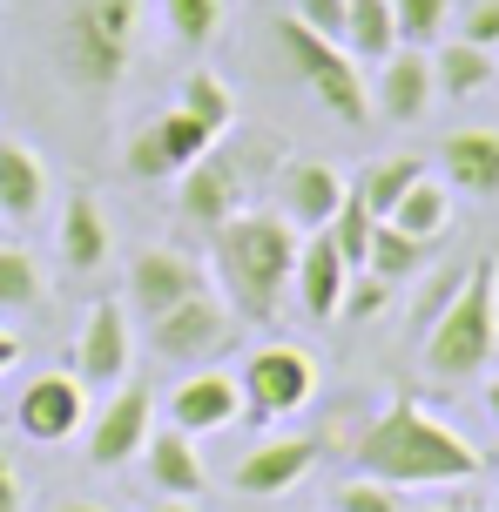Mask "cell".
Returning a JSON list of instances; mask_svg holds the SVG:
<instances>
[{
    "label": "cell",
    "mask_w": 499,
    "mask_h": 512,
    "mask_svg": "<svg viewBox=\"0 0 499 512\" xmlns=\"http://www.w3.org/2000/svg\"><path fill=\"white\" fill-rule=\"evenodd\" d=\"M129 358H135L129 351V310L115 304V297H102L75 337V378L95 384V391H115V384L129 378Z\"/></svg>",
    "instance_id": "obj_10"
},
{
    "label": "cell",
    "mask_w": 499,
    "mask_h": 512,
    "mask_svg": "<svg viewBox=\"0 0 499 512\" xmlns=\"http://www.w3.org/2000/svg\"><path fill=\"white\" fill-rule=\"evenodd\" d=\"M243 411L250 418H290V411H304L311 405V391H317V364L297 351V344H263V351H250V364H243Z\"/></svg>",
    "instance_id": "obj_7"
},
{
    "label": "cell",
    "mask_w": 499,
    "mask_h": 512,
    "mask_svg": "<svg viewBox=\"0 0 499 512\" xmlns=\"http://www.w3.org/2000/svg\"><path fill=\"white\" fill-rule=\"evenodd\" d=\"M439 176L446 189H466L479 203L499 196V128H459L439 142Z\"/></svg>",
    "instance_id": "obj_19"
},
{
    "label": "cell",
    "mask_w": 499,
    "mask_h": 512,
    "mask_svg": "<svg viewBox=\"0 0 499 512\" xmlns=\"http://www.w3.org/2000/svg\"><path fill=\"white\" fill-rule=\"evenodd\" d=\"M142 465H149V479H156L162 499H196V492L210 486V472H203V459H196V438L176 432V425L149 432V445H142Z\"/></svg>",
    "instance_id": "obj_22"
},
{
    "label": "cell",
    "mask_w": 499,
    "mask_h": 512,
    "mask_svg": "<svg viewBox=\"0 0 499 512\" xmlns=\"http://www.w3.org/2000/svg\"><path fill=\"white\" fill-rule=\"evenodd\" d=\"M156 512H196V499H162Z\"/></svg>",
    "instance_id": "obj_41"
},
{
    "label": "cell",
    "mask_w": 499,
    "mask_h": 512,
    "mask_svg": "<svg viewBox=\"0 0 499 512\" xmlns=\"http://www.w3.org/2000/svg\"><path fill=\"white\" fill-rule=\"evenodd\" d=\"M162 21L183 48H210V34L223 27V0H162Z\"/></svg>",
    "instance_id": "obj_31"
},
{
    "label": "cell",
    "mask_w": 499,
    "mask_h": 512,
    "mask_svg": "<svg viewBox=\"0 0 499 512\" xmlns=\"http://www.w3.org/2000/svg\"><path fill=\"white\" fill-rule=\"evenodd\" d=\"M351 459L365 465V479H385V486H466L479 479V445L459 438L446 418H432L419 398H392L358 438Z\"/></svg>",
    "instance_id": "obj_1"
},
{
    "label": "cell",
    "mask_w": 499,
    "mask_h": 512,
    "mask_svg": "<svg viewBox=\"0 0 499 512\" xmlns=\"http://www.w3.org/2000/svg\"><path fill=\"white\" fill-rule=\"evenodd\" d=\"M499 81V61L493 48H473V41H439V54H432V88L439 95H452V102H466V95H479V88H493Z\"/></svg>",
    "instance_id": "obj_23"
},
{
    "label": "cell",
    "mask_w": 499,
    "mask_h": 512,
    "mask_svg": "<svg viewBox=\"0 0 499 512\" xmlns=\"http://www.w3.org/2000/svg\"><path fill=\"white\" fill-rule=\"evenodd\" d=\"M297 297H304V317L311 324H331L338 317V304H344V283H351V263L338 256V243L324 230H311L304 243H297Z\"/></svg>",
    "instance_id": "obj_18"
},
{
    "label": "cell",
    "mask_w": 499,
    "mask_h": 512,
    "mask_svg": "<svg viewBox=\"0 0 499 512\" xmlns=\"http://www.w3.org/2000/svg\"><path fill=\"white\" fill-rule=\"evenodd\" d=\"M486 418H493V425H499V378L486 384Z\"/></svg>",
    "instance_id": "obj_40"
},
{
    "label": "cell",
    "mask_w": 499,
    "mask_h": 512,
    "mask_svg": "<svg viewBox=\"0 0 499 512\" xmlns=\"http://www.w3.org/2000/svg\"><path fill=\"white\" fill-rule=\"evenodd\" d=\"M419 263H425V243H419V236H405L398 223H378V230H371V250H365V270H371V277L405 283Z\"/></svg>",
    "instance_id": "obj_27"
},
{
    "label": "cell",
    "mask_w": 499,
    "mask_h": 512,
    "mask_svg": "<svg viewBox=\"0 0 499 512\" xmlns=\"http://www.w3.org/2000/svg\"><path fill=\"white\" fill-rule=\"evenodd\" d=\"M183 115H196L210 135H223V128L237 122V95H230V81L210 75V68H196V75L183 81Z\"/></svg>",
    "instance_id": "obj_29"
},
{
    "label": "cell",
    "mask_w": 499,
    "mask_h": 512,
    "mask_svg": "<svg viewBox=\"0 0 499 512\" xmlns=\"http://www.w3.org/2000/svg\"><path fill=\"white\" fill-rule=\"evenodd\" d=\"M54 512H108V506H102V499H61Z\"/></svg>",
    "instance_id": "obj_39"
},
{
    "label": "cell",
    "mask_w": 499,
    "mask_h": 512,
    "mask_svg": "<svg viewBox=\"0 0 499 512\" xmlns=\"http://www.w3.org/2000/svg\"><path fill=\"white\" fill-rule=\"evenodd\" d=\"M419 176H425V162H419V155H385V162H371L365 176L351 182V196H358V203H365L371 216L385 223V216L398 209V196H405V189H412Z\"/></svg>",
    "instance_id": "obj_26"
},
{
    "label": "cell",
    "mask_w": 499,
    "mask_h": 512,
    "mask_svg": "<svg viewBox=\"0 0 499 512\" xmlns=\"http://www.w3.org/2000/svg\"><path fill=\"white\" fill-rule=\"evenodd\" d=\"M392 48H398L392 0H351L344 7V54L351 61H385Z\"/></svg>",
    "instance_id": "obj_24"
},
{
    "label": "cell",
    "mask_w": 499,
    "mask_h": 512,
    "mask_svg": "<svg viewBox=\"0 0 499 512\" xmlns=\"http://www.w3.org/2000/svg\"><path fill=\"white\" fill-rule=\"evenodd\" d=\"M344 7H351V0H297L290 14L311 27V34H324V41H338V48H344Z\"/></svg>",
    "instance_id": "obj_34"
},
{
    "label": "cell",
    "mask_w": 499,
    "mask_h": 512,
    "mask_svg": "<svg viewBox=\"0 0 499 512\" xmlns=\"http://www.w3.org/2000/svg\"><path fill=\"white\" fill-rule=\"evenodd\" d=\"M48 209V169H41V155L14 142V135H0V223H34Z\"/></svg>",
    "instance_id": "obj_21"
},
{
    "label": "cell",
    "mask_w": 499,
    "mask_h": 512,
    "mask_svg": "<svg viewBox=\"0 0 499 512\" xmlns=\"http://www.w3.org/2000/svg\"><path fill=\"white\" fill-rule=\"evenodd\" d=\"M203 149H216V135L196 122V115L169 108V115H156V122L129 142V176L135 182H169V176H183Z\"/></svg>",
    "instance_id": "obj_9"
},
{
    "label": "cell",
    "mask_w": 499,
    "mask_h": 512,
    "mask_svg": "<svg viewBox=\"0 0 499 512\" xmlns=\"http://www.w3.org/2000/svg\"><path fill=\"white\" fill-rule=\"evenodd\" d=\"M385 297H392V283H385V277H358V283H344L338 317H378V310H385Z\"/></svg>",
    "instance_id": "obj_35"
},
{
    "label": "cell",
    "mask_w": 499,
    "mask_h": 512,
    "mask_svg": "<svg viewBox=\"0 0 499 512\" xmlns=\"http://www.w3.org/2000/svg\"><path fill=\"white\" fill-rule=\"evenodd\" d=\"M432 54L425 48H392L378 61V81H371V115H385V122H419L425 108H432Z\"/></svg>",
    "instance_id": "obj_14"
},
{
    "label": "cell",
    "mask_w": 499,
    "mask_h": 512,
    "mask_svg": "<svg viewBox=\"0 0 499 512\" xmlns=\"http://www.w3.org/2000/svg\"><path fill=\"white\" fill-rule=\"evenodd\" d=\"M385 223H398V230L419 236V243L446 236V223H452V189H446V182H432V176H419L405 196H398V209L385 216Z\"/></svg>",
    "instance_id": "obj_25"
},
{
    "label": "cell",
    "mask_w": 499,
    "mask_h": 512,
    "mask_svg": "<svg viewBox=\"0 0 499 512\" xmlns=\"http://www.w3.org/2000/svg\"><path fill=\"white\" fill-rule=\"evenodd\" d=\"M149 432H156V391H149V384H122V391L95 411V425H88V465L115 472V465L142 459Z\"/></svg>",
    "instance_id": "obj_8"
},
{
    "label": "cell",
    "mask_w": 499,
    "mask_h": 512,
    "mask_svg": "<svg viewBox=\"0 0 499 512\" xmlns=\"http://www.w3.org/2000/svg\"><path fill=\"white\" fill-rule=\"evenodd\" d=\"M499 351V270L473 263L466 283L446 297V310L425 324V371L439 384H466L479 378Z\"/></svg>",
    "instance_id": "obj_4"
},
{
    "label": "cell",
    "mask_w": 499,
    "mask_h": 512,
    "mask_svg": "<svg viewBox=\"0 0 499 512\" xmlns=\"http://www.w3.org/2000/svg\"><path fill=\"white\" fill-rule=\"evenodd\" d=\"M459 41H473V48H499V0H473V7H466Z\"/></svg>",
    "instance_id": "obj_36"
},
{
    "label": "cell",
    "mask_w": 499,
    "mask_h": 512,
    "mask_svg": "<svg viewBox=\"0 0 499 512\" xmlns=\"http://www.w3.org/2000/svg\"><path fill=\"white\" fill-rule=\"evenodd\" d=\"M210 263H216L230 317L263 324V317H277V290L297 270V230L277 209H237L210 230Z\"/></svg>",
    "instance_id": "obj_2"
},
{
    "label": "cell",
    "mask_w": 499,
    "mask_h": 512,
    "mask_svg": "<svg viewBox=\"0 0 499 512\" xmlns=\"http://www.w3.org/2000/svg\"><path fill=\"white\" fill-rule=\"evenodd\" d=\"M344 189L351 182L331 169V162H290L284 176H277V216H284L290 230H324L331 216H338V203H344Z\"/></svg>",
    "instance_id": "obj_13"
},
{
    "label": "cell",
    "mask_w": 499,
    "mask_h": 512,
    "mask_svg": "<svg viewBox=\"0 0 499 512\" xmlns=\"http://www.w3.org/2000/svg\"><path fill=\"white\" fill-rule=\"evenodd\" d=\"M14 358H21V337L0 331V371H14Z\"/></svg>",
    "instance_id": "obj_38"
},
{
    "label": "cell",
    "mask_w": 499,
    "mask_h": 512,
    "mask_svg": "<svg viewBox=\"0 0 499 512\" xmlns=\"http://www.w3.org/2000/svg\"><path fill=\"white\" fill-rule=\"evenodd\" d=\"M237 344V317L223 297L189 290L183 304H169L162 317H149V351H162L169 364H210Z\"/></svg>",
    "instance_id": "obj_6"
},
{
    "label": "cell",
    "mask_w": 499,
    "mask_h": 512,
    "mask_svg": "<svg viewBox=\"0 0 499 512\" xmlns=\"http://www.w3.org/2000/svg\"><path fill=\"white\" fill-rule=\"evenodd\" d=\"M243 418V391L230 371H216V364H203V371H189L176 391H169V425L189 438L203 432H223V425H237Z\"/></svg>",
    "instance_id": "obj_12"
},
{
    "label": "cell",
    "mask_w": 499,
    "mask_h": 512,
    "mask_svg": "<svg viewBox=\"0 0 499 512\" xmlns=\"http://www.w3.org/2000/svg\"><path fill=\"white\" fill-rule=\"evenodd\" d=\"M277 54H284V68L304 81V88H311L344 128H365L371 122V81L358 75V61H351L338 41L311 34V27L290 14V21H277Z\"/></svg>",
    "instance_id": "obj_5"
},
{
    "label": "cell",
    "mask_w": 499,
    "mask_h": 512,
    "mask_svg": "<svg viewBox=\"0 0 499 512\" xmlns=\"http://www.w3.org/2000/svg\"><path fill=\"white\" fill-rule=\"evenodd\" d=\"M452 0H392V21H398V48H432L439 27H446Z\"/></svg>",
    "instance_id": "obj_32"
},
{
    "label": "cell",
    "mask_w": 499,
    "mask_h": 512,
    "mask_svg": "<svg viewBox=\"0 0 499 512\" xmlns=\"http://www.w3.org/2000/svg\"><path fill=\"white\" fill-rule=\"evenodd\" d=\"M331 512H405V506H398V486H385V479H351V486H338Z\"/></svg>",
    "instance_id": "obj_33"
},
{
    "label": "cell",
    "mask_w": 499,
    "mask_h": 512,
    "mask_svg": "<svg viewBox=\"0 0 499 512\" xmlns=\"http://www.w3.org/2000/svg\"><path fill=\"white\" fill-rule=\"evenodd\" d=\"M189 290H203V270L183 250H142L129 263V310L135 317H162L169 304H183Z\"/></svg>",
    "instance_id": "obj_17"
},
{
    "label": "cell",
    "mask_w": 499,
    "mask_h": 512,
    "mask_svg": "<svg viewBox=\"0 0 499 512\" xmlns=\"http://www.w3.org/2000/svg\"><path fill=\"white\" fill-rule=\"evenodd\" d=\"M0 512H21V479L7 465V445H0Z\"/></svg>",
    "instance_id": "obj_37"
},
{
    "label": "cell",
    "mask_w": 499,
    "mask_h": 512,
    "mask_svg": "<svg viewBox=\"0 0 499 512\" xmlns=\"http://www.w3.org/2000/svg\"><path fill=\"white\" fill-rule=\"evenodd\" d=\"M317 452H324V438H270V445H257V452L237 459L230 486H237L243 499H277V492H290L317 465Z\"/></svg>",
    "instance_id": "obj_16"
},
{
    "label": "cell",
    "mask_w": 499,
    "mask_h": 512,
    "mask_svg": "<svg viewBox=\"0 0 499 512\" xmlns=\"http://www.w3.org/2000/svg\"><path fill=\"white\" fill-rule=\"evenodd\" d=\"M81 418H88V384L61 378V371L34 378L21 391V405H14V425H21L34 445H61V438H75Z\"/></svg>",
    "instance_id": "obj_11"
},
{
    "label": "cell",
    "mask_w": 499,
    "mask_h": 512,
    "mask_svg": "<svg viewBox=\"0 0 499 512\" xmlns=\"http://www.w3.org/2000/svg\"><path fill=\"white\" fill-rule=\"evenodd\" d=\"M183 223H196V230H216L223 216H237V196H243V169L237 155L223 149H203L196 162L183 169Z\"/></svg>",
    "instance_id": "obj_15"
},
{
    "label": "cell",
    "mask_w": 499,
    "mask_h": 512,
    "mask_svg": "<svg viewBox=\"0 0 499 512\" xmlns=\"http://www.w3.org/2000/svg\"><path fill=\"white\" fill-rule=\"evenodd\" d=\"M54 243H61V263H68V270H81V277L108 263V250H115V230H108L102 203H95L88 189H75V196L61 203V230H54Z\"/></svg>",
    "instance_id": "obj_20"
},
{
    "label": "cell",
    "mask_w": 499,
    "mask_h": 512,
    "mask_svg": "<svg viewBox=\"0 0 499 512\" xmlns=\"http://www.w3.org/2000/svg\"><path fill=\"white\" fill-rule=\"evenodd\" d=\"M41 297H48L41 263L21 243H0V310H41Z\"/></svg>",
    "instance_id": "obj_28"
},
{
    "label": "cell",
    "mask_w": 499,
    "mask_h": 512,
    "mask_svg": "<svg viewBox=\"0 0 499 512\" xmlns=\"http://www.w3.org/2000/svg\"><path fill=\"white\" fill-rule=\"evenodd\" d=\"M135 34H142V0H68L54 21V68L75 95L108 102V88L135 54Z\"/></svg>",
    "instance_id": "obj_3"
},
{
    "label": "cell",
    "mask_w": 499,
    "mask_h": 512,
    "mask_svg": "<svg viewBox=\"0 0 499 512\" xmlns=\"http://www.w3.org/2000/svg\"><path fill=\"white\" fill-rule=\"evenodd\" d=\"M371 230H378V216H371L351 189H344V203H338V216L324 223V236L338 243V256L351 263V270H365V250H371Z\"/></svg>",
    "instance_id": "obj_30"
}]
</instances>
